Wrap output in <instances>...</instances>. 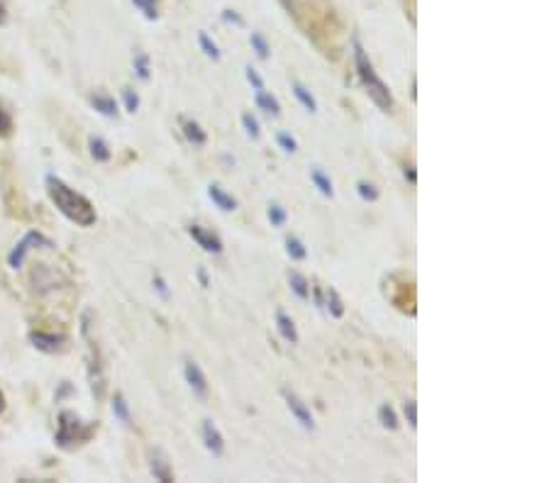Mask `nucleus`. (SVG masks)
I'll return each mask as SVG.
<instances>
[{"label":"nucleus","instance_id":"obj_1","mask_svg":"<svg viewBox=\"0 0 549 483\" xmlns=\"http://www.w3.org/2000/svg\"><path fill=\"white\" fill-rule=\"evenodd\" d=\"M47 193H49L51 203L56 205V210H59L64 218H69L71 222L81 224V227L95 224L98 215H95V208L90 205V200L85 198V195L76 193L74 188H69L61 179L47 176Z\"/></svg>","mask_w":549,"mask_h":483},{"label":"nucleus","instance_id":"obj_2","mask_svg":"<svg viewBox=\"0 0 549 483\" xmlns=\"http://www.w3.org/2000/svg\"><path fill=\"white\" fill-rule=\"evenodd\" d=\"M354 61H357V74H359V81H361V85H364L366 93H369V98L374 100L384 113H391V110H393V95H391L388 85L376 76L364 47L357 40H354Z\"/></svg>","mask_w":549,"mask_h":483},{"label":"nucleus","instance_id":"obj_3","mask_svg":"<svg viewBox=\"0 0 549 483\" xmlns=\"http://www.w3.org/2000/svg\"><path fill=\"white\" fill-rule=\"evenodd\" d=\"M90 434H93V427L81 423L74 413L66 410V413L59 415V432H56V444H59V447L71 449V447H76V444L90 439Z\"/></svg>","mask_w":549,"mask_h":483},{"label":"nucleus","instance_id":"obj_4","mask_svg":"<svg viewBox=\"0 0 549 483\" xmlns=\"http://www.w3.org/2000/svg\"><path fill=\"white\" fill-rule=\"evenodd\" d=\"M188 234L198 242L200 247H203L205 252H210V254H220V252H222V239H220L218 234L208 232L205 227H200V224H190Z\"/></svg>","mask_w":549,"mask_h":483},{"label":"nucleus","instance_id":"obj_5","mask_svg":"<svg viewBox=\"0 0 549 483\" xmlns=\"http://www.w3.org/2000/svg\"><path fill=\"white\" fill-rule=\"evenodd\" d=\"M37 242H40V245H51L49 239H44L40 232H30L25 239H22L20 245H17L15 249L10 252V259H8V261H10V266H13V269H17V266H22V261H25V254L32 249V245H37Z\"/></svg>","mask_w":549,"mask_h":483},{"label":"nucleus","instance_id":"obj_6","mask_svg":"<svg viewBox=\"0 0 549 483\" xmlns=\"http://www.w3.org/2000/svg\"><path fill=\"white\" fill-rule=\"evenodd\" d=\"M284 398H286V405H288V410L293 413V418L298 420L300 425H303L305 429H313V415H310V410L305 408V403L298 398V395L288 393V391H284Z\"/></svg>","mask_w":549,"mask_h":483},{"label":"nucleus","instance_id":"obj_7","mask_svg":"<svg viewBox=\"0 0 549 483\" xmlns=\"http://www.w3.org/2000/svg\"><path fill=\"white\" fill-rule=\"evenodd\" d=\"M183 374H186V381H188V386L193 388V393H198L200 398H205L208 395V381H205L203 371H200V366L195 364V361H186L183 366Z\"/></svg>","mask_w":549,"mask_h":483},{"label":"nucleus","instance_id":"obj_8","mask_svg":"<svg viewBox=\"0 0 549 483\" xmlns=\"http://www.w3.org/2000/svg\"><path fill=\"white\" fill-rule=\"evenodd\" d=\"M203 439H205V447H208V452H213L215 457H220V454H222L225 442H222V434L218 432V427H215L213 420H203Z\"/></svg>","mask_w":549,"mask_h":483},{"label":"nucleus","instance_id":"obj_9","mask_svg":"<svg viewBox=\"0 0 549 483\" xmlns=\"http://www.w3.org/2000/svg\"><path fill=\"white\" fill-rule=\"evenodd\" d=\"M30 339H32V344H35L37 349H42V352H59V349L64 347V339L56 337V334L32 332Z\"/></svg>","mask_w":549,"mask_h":483},{"label":"nucleus","instance_id":"obj_10","mask_svg":"<svg viewBox=\"0 0 549 483\" xmlns=\"http://www.w3.org/2000/svg\"><path fill=\"white\" fill-rule=\"evenodd\" d=\"M151 473H154V478H159V481H164V483L174 481V473H171V468H169V461H166L161 452H151Z\"/></svg>","mask_w":549,"mask_h":483},{"label":"nucleus","instance_id":"obj_11","mask_svg":"<svg viewBox=\"0 0 549 483\" xmlns=\"http://www.w3.org/2000/svg\"><path fill=\"white\" fill-rule=\"evenodd\" d=\"M208 195H210V200H213V203L218 205L220 210H225V213H230V210L237 208V200L232 198V195H227L225 190L220 188V186H210Z\"/></svg>","mask_w":549,"mask_h":483},{"label":"nucleus","instance_id":"obj_12","mask_svg":"<svg viewBox=\"0 0 549 483\" xmlns=\"http://www.w3.org/2000/svg\"><path fill=\"white\" fill-rule=\"evenodd\" d=\"M276 325H279V332L284 334L286 342H290V344L298 342V332H295V325H293V320H290L288 315H286V313L276 315Z\"/></svg>","mask_w":549,"mask_h":483},{"label":"nucleus","instance_id":"obj_13","mask_svg":"<svg viewBox=\"0 0 549 483\" xmlns=\"http://www.w3.org/2000/svg\"><path fill=\"white\" fill-rule=\"evenodd\" d=\"M90 105H93V108L98 110L100 115H105V117H115V115H117L115 100L108 98V95H93V98H90Z\"/></svg>","mask_w":549,"mask_h":483},{"label":"nucleus","instance_id":"obj_14","mask_svg":"<svg viewBox=\"0 0 549 483\" xmlns=\"http://www.w3.org/2000/svg\"><path fill=\"white\" fill-rule=\"evenodd\" d=\"M183 135H186V140L193 142L195 147H203L205 142H208V135L200 130L198 122H190V120H186V122H183Z\"/></svg>","mask_w":549,"mask_h":483},{"label":"nucleus","instance_id":"obj_15","mask_svg":"<svg viewBox=\"0 0 549 483\" xmlns=\"http://www.w3.org/2000/svg\"><path fill=\"white\" fill-rule=\"evenodd\" d=\"M288 284H290L293 293L298 295L300 300H308L310 288H308V279H305V276H300L298 271H288Z\"/></svg>","mask_w":549,"mask_h":483},{"label":"nucleus","instance_id":"obj_16","mask_svg":"<svg viewBox=\"0 0 549 483\" xmlns=\"http://www.w3.org/2000/svg\"><path fill=\"white\" fill-rule=\"evenodd\" d=\"M327 300H325V308L329 310V315H332V318H342V315H345V303H342V298H340V293H337L335 288H327Z\"/></svg>","mask_w":549,"mask_h":483},{"label":"nucleus","instance_id":"obj_17","mask_svg":"<svg viewBox=\"0 0 549 483\" xmlns=\"http://www.w3.org/2000/svg\"><path fill=\"white\" fill-rule=\"evenodd\" d=\"M256 105H259V108L264 110V113H269V115H281V105H279V100H276L274 95L266 93L264 88L256 90Z\"/></svg>","mask_w":549,"mask_h":483},{"label":"nucleus","instance_id":"obj_18","mask_svg":"<svg viewBox=\"0 0 549 483\" xmlns=\"http://www.w3.org/2000/svg\"><path fill=\"white\" fill-rule=\"evenodd\" d=\"M293 93H295V98L300 100V105H303L308 113H315V110H318V103H315V98L310 95V90L305 88V85H300L298 81H293Z\"/></svg>","mask_w":549,"mask_h":483},{"label":"nucleus","instance_id":"obj_19","mask_svg":"<svg viewBox=\"0 0 549 483\" xmlns=\"http://www.w3.org/2000/svg\"><path fill=\"white\" fill-rule=\"evenodd\" d=\"M310 179H313V183L318 186V190L325 195V198H332V193H335V190H332V181H329L327 176L322 174V171L313 169V171H310Z\"/></svg>","mask_w":549,"mask_h":483},{"label":"nucleus","instance_id":"obj_20","mask_svg":"<svg viewBox=\"0 0 549 483\" xmlns=\"http://www.w3.org/2000/svg\"><path fill=\"white\" fill-rule=\"evenodd\" d=\"M286 252H288V256H290V259H295V261H303L305 256H308V249H305V245L300 242L298 237L286 239Z\"/></svg>","mask_w":549,"mask_h":483},{"label":"nucleus","instance_id":"obj_21","mask_svg":"<svg viewBox=\"0 0 549 483\" xmlns=\"http://www.w3.org/2000/svg\"><path fill=\"white\" fill-rule=\"evenodd\" d=\"M90 154H93L95 161H110V147L105 145L100 137H90Z\"/></svg>","mask_w":549,"mask_h":483},{"label":"nucleus","instance_id":"obj_22","mask_svg":"<svg viewBox=\"0 0 549 483\" xmlns=\"http://www.w3.org/2000/svg\"><path fill=\"white\" fill-rule=\"evenodd\" d=\"M379 420H381V425H384V427H388V429L398 427V418H395V413H393V408H391V405H381V408H379Z\"/></svg>","mask_w":549,"mask_h":483},{"label":"nucleus","instance_id":"obj_23","mask_svg":"<svg viewBox=\"0 0 549 483\" xmlns=\"http://www.w3.org/2000/svg\"><path fill=\"white\" fill-rule=\"evenodd\" d=\"M142 13H145L147 20H156L159 17V10H156V0H132Z\"/></svg>","mask_w":549,"mask_h":483},{"label":"nucleus","instance_id":"obj_24","mask_svg":"<svg viewBox=\"0 0 549 483\" xmlns=\"http://www.w3.org/2000/svg\"><path fill=\"white\" fill-rule=\"evenodd\" d=\"M113 413H115L125 425H130V410H127V403H125V398H122L120 393H117L115 400H113Z\"/></svg>","mask_w":549,"mask_h":483},{"label":"nucleus","instance_id":"obj_25","mask_svg":"<svg viewBox=\"0 0 549 483\" xmlns=\"http://www.w3.org/2000/svg\"><path fill=\"white\" fill-rule=\"evenodd\" d=\"M357 193H359L364 200H369V203L379 200V190H376V186L366 183V181H359V183H357Z\"/></svg>","mask_w":549,"mask_h":483},{"label":"nucleus","instance_id":"obj_26","mask_svg":"<svg viewBox=\"0 0 549 483\" xmlns=\"http://www.w3.org/2000/svg\"><path fill=\"white\" fill-rule=\"evenodd\" d=\"M198 40H200V47H203V51H205V54H208L210 59H215V61H218V59H220V49H218V44H215V42H210V37L205 35V32H200V37H198Z\"/></svg>","mask_w":549,"mask_h":483},{"label":"nucleus","instance_id":"obj_27","mask_svg":"<svg viewBox=\"0 0 549 483\" xmlns=\"http://www.w3.org/2000/svg\"><path fill=\"white\" fill-rule=\"evenodd\" d=\"M242 125H245L247 135H249L252 140H259V135H261V132H259V122H256V120L252 117L249 113H245V115H242Z\"/></svg>","mask_w":549,"mask_h":483},{"label":"nucleus","instance_id":"obj_28","mask_svg":"<svg viewBox=\"0 0 549 483\" xmlns=\"http://www.w3.org/2000/svg\"><path fill=\"white\" fill-rule=\"evenodd\" d=\"M252 47H254V51H256V56H259V59H266V56H269V44H266L264 37H261L259 32H254V35H252Z\"/></svg>","mask_w":549,"mask_h":483},{"label":"nucleus","instance_id":"obj_29","mask_svg":"<svg viewBox=\"0 0 549 483\" xmlns=\"http://www.w3.org/2000/svg\"><path fill=\"white\" fill-rule=\"evenodd\" d=\"M269 220H271V224H274V227H284L286 210L281 208V205H271V208H269Z\"/></svg>","mask_w":549,"mask_h":483},{"label":"nucleus","instance_id":"obj_30","mask_svg":"<svg viewBox=\"0 0 549 483\" xmlns=\"http://www.w3.org/2000/svg\"><path fill=\"white\" fill-rule=\"evenodd\" d=\"M135 69H137V76H140V79H149V59H147L145 54H140L135 59Z\"/></svg>","mask_w":549,"mask_h":483},{"label":"nucleus","instance_id":"obj_31","mask_svg":"<svg viewBox=\"0 0 549 483\" xmlns=\"http://www.w3.org/2000/svg\"><path fill=\"white\" fill-rule=\"evenodd\" d=\"M122 95H125V108H127V113H137V108H140V95H137L135 90H130V88H127Z\"/></svg>","mask_w":549,"mask_h":483},{"label":"nucleus","instance_id":"obj_32","mask_svg":"<svg viewBox=\"0 0 549 483\" xmlns=\"http://www.w3.org/2000/svg\"><path fill=\"white\" fill-rule=\"evenodd\" d=\"M279 145H281V149L288 152V154H293V152L298 149L295 140H293V137H290V135H286V132H281V135H279Z\"/></svg>","mask_w":549,"mask_h":483},{"label":"nucleus","instance_id":"obj_33","mask_svg":"<svg viewBox=\"0 0 549 483\" xmlns=\"http://www.w3.org/2000/svg\"><path fill=\"white\" fill-rule=\"evenodd\" d=\"M405 418H408L410 427H418V405H415V400L405 403Z\"/></svg>","mask_w":549,"mask_h":483},{"label":"nucleus","instance_id":"obj_34","mask_svg":"<svg viewBox=\"0 0 549 483\" xmlns=\"http://www.w3.org/2000/svg\"><path fill=\"white\" fill-rule=\"evenodd\" d=\"M247 81H249V83L254 85V90H261V88H264V81L259 79V74H256V71L252 69V66H247Z\"/></svg>","mask_w":549,"mask_h":483},{"label":"nucleus","instance_id":"obj_35","mask_svg":"<svg viewBox=\"0 0 549 483\" xmlns=\"http://www.w3.org/2000/svg\"><path fill=\"white\" fill-rule=\"evenodd\" d=\"M10 127H13L10 115H8L6 110H0V135H8V132H10Z\"/></svg>","mask_w":549,"mask_h":483},{"label":"nucleus","instance_id":"obj_36","mask_svg":"<svg viewBox=\"0 0 549 483\" xmlns=\"http://www.w3.org/2000/svg\"><path fill=\"white\" fill-rule=\"evenodd\" d=\"M222 17H225L227 22H235V25H242V20H240V17H237L232 10H225V15H222Z\"/></svg>","mask_w":549,"mask_h":483},{"label":"nucleus","instance_id":"obj_37","mask_svg":"<svg viewBox=\"0 0 549 483\" xmlns=\"http://www.w3.org/2000/svg\"><path fill=\"white\" fill-rule=\"evenodd\" d=\"M405 176H408L410 183H415V181H418V176H415V169H413V166H405Z\"/></svg>","mask_w":549,"mask_h":483},{"label":"nucleus","instance_id":"obj_38","mask_svg":"<svg viewBox=\"0 0 549 483\" xmlns=\"http://www.w3.org/2000/svg\"><path fill=\"white\" fill-rule=\"evenodd\" d=\"M6 22V0H0V25Z\"/></svg>","mask_w":549,"mask_h":483},{"label":"nucleus","instance_id":"obj_39","mask_svg":"<svg viewBox=\"0 0 549 483\" xmlns=\"http://www.w3.org/2000/svg\"><path fill=\"white\" fill-rule=\"evenodd\" d=\"M156 288H159V293H161V295H169V293H166V284H164V281H161V279H156Z\"/></svg>","mask_w":549,"mask_h":483},{"label":"nucleus","instance_id":"obj_40","mask_svg":"<svg viewBox=\"0 0 549 483\" xmlns=\"http://www.w3.org/2000/svg\"><path fill=\"white\" fill-rule=\"evenodd\" d=\"M198 276H200V284L208 286V274H205V269H200V271H198Z\"/></svg>","mask_w":549,"mask_h":483},{"label":"nucleus","instance_id":"obj_41","mask_svg":"<svg viewBox=\"0 0 549 483\" xmlns=\"http://www.w3.org/2000/svg\"><path fill=\"white\" fill-rule=\"evenodd\" d=\"M6 410V395H3V391H0V413Z\"/></svg>","mask_w":549,"mask_h":483}]
</instances>
